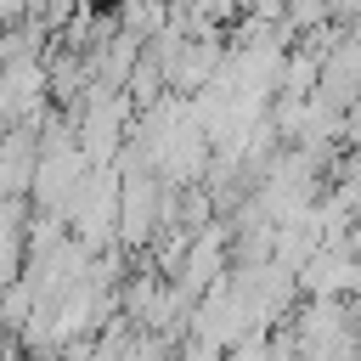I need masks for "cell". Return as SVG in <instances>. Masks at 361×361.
<instances>
[]
</instances>
